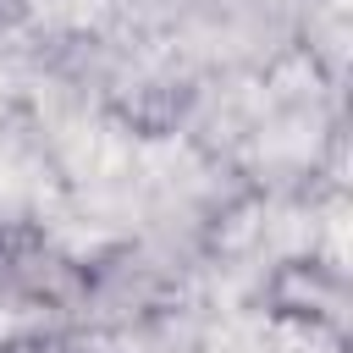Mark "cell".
Returning a JSON list of instances; mask_svg holds the SVG:
<instances>
[{
	"label": "cell",
	"instance_id": "1",
	"mask_svg": "<svg viewBox=\"0 0 353 353\" xmlns=\"http://www.w3.org/2000/svg\"><path fill=\"white\" fill-rule=\"evenodd\" d=\"M17 353H61V347H17Z\"/></svg>",
	"mask_w": 353,
	"mask_h": 353
},
{
	"label": "cell",
	"instance_id": "2",
	"mask_svg": "<svg viewBox=\"0 0 353 353\" xmlns=\"http://www.w3.org/2000/svg\"><path fill=\"white\" fill-rule=\"evenodd\" d=\"M6 11H17V0H0V17H6Z\"/></svg>",
	"mask_w": 353,
	"mask_h": 353
}]
</instances>
